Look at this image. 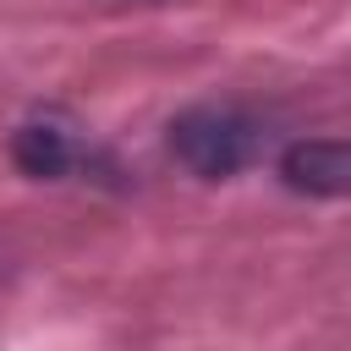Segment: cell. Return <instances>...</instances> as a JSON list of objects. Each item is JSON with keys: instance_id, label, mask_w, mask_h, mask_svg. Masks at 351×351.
<instances>
[{"instance_id": "1", "label": "cell", "mask_w": 351, "mask_h": 351, "mask_svg": "<svg viewBox=\"0 0 351 351\" xmlns=\"http://www.w3.org/2000/svg\"><path fill=\"white\" fill-rule=\"evenodd\" d=\"M170 154H176L192 176L225 181V176H236V170L252 165V154H258V126H252L241 110H230V104H197V110H181V115L170 121Z\"/></svg>"}, {"instance_id": "2", "label": "cell", "mask_w": 351, "mask_h": 351, "mask_svg": "<svg viewBox=\"0 0 351 351\" xmlns=\"http://www.w3.org/2000/svg\"><path fill=\"white\" fill-rule=\"evenodd\" d=\"M280 176H285L291 192L340 197V192H351V143H335V137L291 143V148L280 154Z\"/></svg>"}, {"instance_id": "3", "label": "cell", "mask_w": 351, "mask_h": 351, "mask_svg": "<svg viewBox=\"0 0 351 351\" xmlns=\"http://www.w3.org/2000/svg\"><path fill=\"white\" fill-rule=\"evenodd\" d=\"M11 159H16L27 176L55 181V176H66V170H71L77 143H71V132H66V126H55V121H27V126H16V137H11Z\"/></svg>"}]
</instances>
